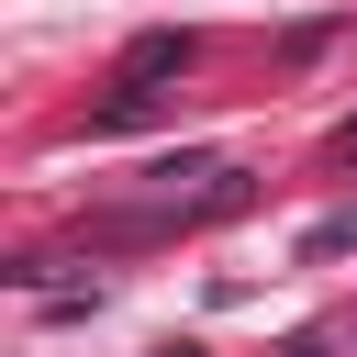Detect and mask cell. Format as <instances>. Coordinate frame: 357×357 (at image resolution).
<instances>
[{"label":"cell","instance_id":"6da1fadb","mask_svg":"<svg viewBox=\"0 0 357 357\" xmlns=\"http://www.w3.org/2000/svg\"><path fill=\"white\" fill-rule=\"evenodd\" d=\"M346 145H357V134H346Z\"/></svg>","mask_w":357,"mask_h":357}]
</instances>
